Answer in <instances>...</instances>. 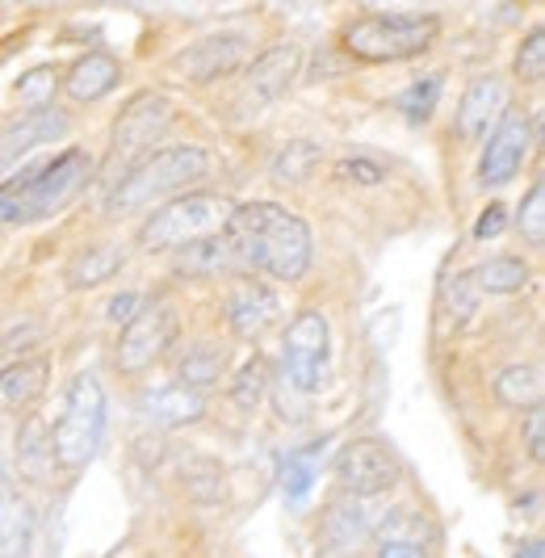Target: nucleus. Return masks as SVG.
<instances>
[{
  "label": "nucleus",
  "mask_w": 545,
  "mask_h": 558,
  "mask_svg": "<svg viewBox=\"0 0 545 558\" xmlns=\"http://www.w3.org/2000/svg\"><path fill=\"white\" fill-rule=\"evenodd\" d=\"M240 269H256L277 281H299L311 269V227L277 202L235 206L222 223Z\"/></svg>",
  "instance_id": "1"
},
{
  "label": "nucleus",
  "mask_w": 545,
  "mask_h": 558,
  "mask_svg": "<svg viewBox=\"0 0 545 558\" xmlns=\"http://www.w3.org/2000/svg\"><path fill=\"white\" fill-rule=\"evenodd\" d=\"M206 168H210L206 147H193V143L147 151L143 160H135V165H131L122 177H118V181H113L106 210L113 215V219H126V215L156 210L160 202L177 197L181 190H190L197 177H206Z\"/></svg>",
  "instance_id": "2"
},
{
  "label": "nucleus",
  "mask_w": 545,
  "mask_h": 558,
  "mask_svg": "<svg viewBox=\"0 0 545 558\" xmlns=\"http://www.w3.org/2000/svg\"><path fill=\"white\" fill-rule=\"evenodd\" d=\"M88 177H93V156L81 147H68L63 156H55L47 165L22 172L17 181L0 185V223L51 219L63 206H72V197L88 185Z\"/></svg>",
  "instance_id": "3"
},
{
  "label": "nucleus",
  "mask_w": 545,
  "mask_h": 558,
  "mask_svg": "<svg viewBox=\"0 0 545 558\" xmlns=\"http://www.w3.org/2000/svg\"><path fill=\"white\" fill-rule=\"evenodd\" d=\"M101 437H106V387L97 374H76L63 399V416L51 428V462L76 475L97 458Z\"/></svg>",
  "instance_id": "4"
},
{
  "label": "nucleus",
  "mask_w": 545,
  "mask_h": 558,
  "mask_svg": "<svg viewBox=\"0 0 545 558\" xmlns=\"http://www.w3.org/2000/svg\"><path fill=\"white\" fill-rule=\"evenodd\" d=\"M440 34L433 13H374L340 29V47L361 63H399L424 56Z\"/></svg>",
  "instance_id": "5"
},
{
  "label": "nucleus",
  "mask_w": 545,
  "mask_h": 558,
  "mask_svg": "<svg viewBox=\"0 0 545 558\" xmlns=\"http://www.w3.org/2000/svg\"><path fill=\"white\" fill-rule=\"evenodd\" d=\"M231 210L235 206L222 194H177L147 215V223L138 227V244L147 252L185 248V244L202 240V235L222 231Z\"/></svg>",
  "instance_id": "6"
},
{
  "label": "nucleus",
  "mask_w": 545,
  "mask_h": 558,
  "mask_svg": "<svg viewBox=\"0 0 545 558\" xmlns=\"http://www.w3.org/2000/svg\"><path fill=\"white\" fill-rule=\"evenodd\" d=\"M331 357V328H327L324 311H299L286 328L281 340V369L299 391H319L324 387V369Z\"/></svg>",
  "instance_id": "7"
},
{
  "label": "nucleus",
  "mask_w": 545,
  "mask_h": 558,
  "mask_svg": "<svg viewBox=\"0 0 545 558\" xmlns=\"http://www.w3.org/2000/svg\"><path fill=\"white\" fill-rule=\"evenodd\" d=\"M177 311L168 303H152V307L135 311L126 324H122V336H118V349H113V362L122 374H143L147 365H156L172 349L177 340Z\"/></svg>",
  "instance_id": "8"
},
{
  "label": "nucleus",
  "mask_w": 545,
  "mask_h": 558,
  "mask_svg": "<svg viewBox=\"0 0 545 558\" xmlns=\"http://www.w3.org/2000/svg\"><path fill=\"white\" fill-rule=\"evenodd\" d=\"M529 147H533V122H529V113L504 106L499 126L491 131L487 147H483V160H479V185H487V190L508 185L520 172V165H524Z\"/></svg>",
  "instance_id": "9"
},
{
  "label": "nucleus",
  "mask_w": 545,
  "mask_h": 558,
  "mask_svg": "<svg viewBox=\"0 0 545 558\" xmlns=\"http://www.w3.org/2000/svg\"><path fill=\"white\" fill-rule=\"evenodd\" d=\"M336 478L353 500H370L399 483V462L382 441H349L336 453Z\"/></svg>",
  "instance_id": "10"
},
{
  "label": "nucleus",
  "mask_w": 545,
  "mask_h": 558,
  "mask_svg": "<svg viewBox=\"0 0 545 558\" xmlns=\"http://www.w3.org/2000/svg\"><path fill=\"white\" fill-rule=\"evenodd\" d=\"M172 101L164 93H138L126 101L122 118L113 122V160H135L172 126Z\"/></svg>",
  "instance_id": "11"
},
{
  "label": "nucleus",
  "mask_w": 545,
  "mask_h": 558,
  "mask_svg": "<svg viewBox=\"0 0 545 558\" xmlns=\"http://www.w3.org/2000/svg\"><path fill=\"white\" fill-rule=\"evenodd\" d=\"M302 68V47L294 43H281V47H269L265 56L252 63L244 81V93H240V110H261L277 101L281 93H290V84L299 81Z\"/></svg>",
  "instance_id": "12"
},
{
  "label": "nucleus",
  "mask_w": 545,
  "mask_h": 558,
  "mask_svg": "<svg viewBox=\"0 0 545 558\" xmlns=\"http://www.w3.org/2000/svg\"><path fill=\"white\" fill-rule=\"evenodd\" d=\"M244 51H247V38H240V34H215V38L193 43L190 51H181L172 68H177L181 76H190V81L210 84V81H218V76H227V72H235Z\"/></svg>",
  "instance_id": "13"
},
{
  "label": "nucleus",
  "mask_w": 545,
  "mask_h": 558,
  "mask_svg": "<svg viewBox=\"0 0 545 558\" xmlns=\"http://www.w3.org/2000/svg\"><path fill=\"white\" fill-rule=\"evenodd\" d=\"M281 315V299L272 294L269 286L261 281H240L231 294H227V324L231 332L244 336V340H256L261 332H269Z\"/></svg>",
  "instance_id": "14"
},
{
  "label": "nucleus",
  "mask_w": 545,
  "mask_h": 558,
  "mask_svg": "<svg viewBox=\"0 0 545 558\" xmlns=\"http://www.w3.org/2000/svg\"><path fill=\"white\" fill-rule=\"evenodd\" d=\"M138 416L156 428H181V424L206 416V399L202 391H190L181 383H164V387H147L138 395Z\"/></svg>",
  "instance_id": "15"
},
{
  "label": "nucleus",
  "mask_w": 545,
  "mask_h": 558,
  "mask_svg": "<svg viewBox=\"0 0 545 558\" xmlns=\"http://www.w3.org/2000/svg\"><path fill=\"white\" fill-rule=\"evenodd\" d=\"M508 106V84L499 76H479L465 88L462 106H458V135L462 140H483L491 131V122Z\"/></svg>",
  "instance_id": "16"
},
{
  "label": "nucleus",
  "mask_w": 545,
  "mask_h": 558,
  "mask_svg": "<svg viewBox=\"0 0 545 558\" xmlns=\"http://www.w3.org/2000/svg\"><path fill=\"white\" fill-rule=\"evenodd\" d=\"M118 81H122V63L113 56H106V51H88V56L76 59L72 72L63 76V93H68L72 101L88 106V101H101L106 93H113Z\"/></svg>",
  "instance_id": "17"
},
{
  "label": "nucleus",
  "mask_w": 545,
  "mask_h": 558,
  "mask_svg": "<svg viewBox=\"0 0 545 558\" xmlns=\"http://www.w3.org/2000/svg\"><path fill=\"white\" fill-rule=\"evenodd\" d=\"M47 374H51V365L43 357H22V362L4 365L0 369V408L4 412L29 408L38 395L47 391Z\"/></svg>",
  "instance_id": "18"
},
{
  "label": "nucleus",
  "mask_w": 545,
  "mask_h": 558,
  "mask_svg": "<svg viewBox=\"0 0 545 558\" xmlns=\"http://www.w3.org/2000/svg\"><path fill=\"white\" fill-rule=\"evenodd\" d=\"M68 131V118L59 110H51V106H43V110H29L22 113V122H13L4 135H0V156H22V151H29V147H38V143H51L59 140Z\"/></svg>",
  "instance_id": "19"
},
{
  "label": "nucleus",
  "mask_w": 545,
  "mask_h": 558,
  "mask_svg": "<svg viewBox=\"0 0 545 558\" xmlns=\"http://www.w3.org/2000/svg\"><path fill=\"white\" fill-rule=\"evenodd\" d=\"M122 260H126V252L118 248V244H93V248H84L68 265V286L72 290H93V286L113 278L122 269Z\"/></svg>",
  "instance_id": "20"
},
{
  "label": "nucleus",
  "mask_w": 545,
  "mask_h": 558,
  "mask_svg": "<svg viewBox=\"0 0 545 558\" xmlns=\"http://www.w3.org/2000/svg\"><path fill=\"white\" fill-rule=\"evenodd\" d=\"M495 399L504 408H517L529 412L542 403V369L537 365H508L499 378H495Z\"/></svg>",
  "instance_id": "21"
},
{
  "label": "nucleus",
  "mask_w": 545,
  "mask_h": 558,
  "mask_svg": "<svg viewBox=\"0 0 545 558\" xmlns=\"http://www.w3.org/2000/svg\"><path fill=\"white\" fill-rule=\"evenodd\" d=\"M470 281L479 290H487V294H517V290H524L533 281V269L520 256H491V260H483L470 274Z\"/></svg>",
  "instance_id": "22"
},
{
  "label": "nucleus",
  "mask_w": 545,
  "mask_h": 558,
  "mask_svg": "<svg viewBox=\"0 0 545 558\" xmlns=\"http://www.w3.org/2000/svg\"><path fill=\"white\" fill-rule=\"evenodd\" d=\"M222 365H227V353L215 349V344H190L177 362V383L190 387V391H206L222 378Z\"/></svg>",
  "instance_id": "23"
},
{
  "label": "nucleus",
  "mask_w": 545,
  "mask_h": 558,
  "mask_svg": "<svg viewBox=\"0 0 545 558\" xmlns=\"http://www.w3.org/2000/svg\"><path fill=\"white\" fill-rule=\"evenodd\" d=\"M361 533H365V512H361V504L356 500L331 504V512H327V521H324L327 550H336V558H344L356 546Z\"/></svg>",
  "instance_id": "24"
},
{
  "label": "nucleus",
  "mask_w": 545,
  "mask_h": 558,
  "mask_svg": "<svg viewBox=\"0 0 545 558\" xmlns=\"http://www.w3.org/2000/svg\"><path fill=\"white\" fill-rule=\"evenodd\" d=\"M181 269L185 274H222V269H240V265H235V252L227 244V235L215 231V235H202V240L185 244Z\"/></svg>",
  "instance_id": "25"
},
{
  "label": "nucleus",
  "mask_w": 545,
  "mask_h": 558,
  "mask_svg": "<svg viewBox=\"0 0 545 558\" xmlns=\"http://www.w3.org/2000/svg\"><path fill=\"white\" fill-rule=\"evenodd\" d=\"M17 466H22V475L29 478H47L51 471V433L43 428V420H26V428L17 433Z\"/></svg>",
  "instance_id": "26"
},
{
  "label": "nucleus",
  "mask_w": 545,
  "mask_h": 558,
  "mask_svg": "<svg viewBox=\"0 0 545 558\" xmlns=\"http://www.w3.org/2000/svg\"><path fill=\"white\" fill-rule=\"evenodd\" d=\"M29 530H34L29 508L13 496H4L0 500V558H26Z\"/></svg>",
  "instance_id": "27"
},
{
  "label": "nucleus",
  "mask_w": 545,
  "mask_h": 558,
  "mask_svg": "<svg viewBox=\"0 0 545 558\" xmlns=\"http://www.w3.org/2000/svg\"><path fill=\"white\" fill-rule=\"evenodd\" d=\"M319 449L324 446H306L290 458H281V492L290 504H302L315 487V462H319Z\"/></svg>",
  "instance_id": "28"
},
{
  "label": "nucleus",
  "mask_w": 545,
  "mask_h": 558,
  "mask_svg": "<svg viewBox=\"0 0 545 558\" xmlns=\"http://www.w3.org/2000/svg\"><path fill=\"white\" fill-rule=\"evenodd\" d=\"M265 391H269V365H265V357H247L235 374V383H231V403L240 412H256Z\"/></svg>",
  "instance_id": "29"
},
{
  "label": "nucleus",
  "mask_w": 545,
  "mask_h": 558,
  "mask_svg": "<svg viewBox=\"0 0 545 558\" xmlns=\"http://www.w3.org/2000/svg\"><path fill=\"white\" fill-rule=\"evenodd\" d=\"M319 165V147L315 143H286L281 151H277V160H272V181H281V185H299L311 177V168Z\"/></svg>",
  "instance_id": "30"
},
{
  "label": "nucleus",
  "mask_w": 545,
  "mask_h": 558,
  "mask_svg": "<svg viewBox=\"0 0 545 558\" xmlns=\"http://www.w3.org/2000/svg\"><path fill=\"white\" fill-rule=\"evenodd\" d=\"M436 97H440V76H420L399 93V110L408 113V122H428L436 110Z\"/></svg>",
  "instance_id": "31"
},
{
  "label": "nucleus",
  "mask_w": 545,
  "mask_h": 558,
  "mask_svg": "<svg viewBox=\"0 0 545 558\" xmlns=\"http://www.w3.org/2000/svg\"><path fill=\"white\" fill-rule=\"evenodd\" d=\"M517 227H520V235H524L533 248H545V185H542V181H537V185L524 194V202H520Z\"/></svg>",
  "instance_id": "32"
},
{
  "label": "nucleus",
  "mask_w": 545,
  "mask_h": 558,
  "mask_svg": "<svg viewBox=\"0 0 545 558\" xmlns=\"http://www.w3.org/2000/svg\"><path fill=\"white\" fill-rule=\"evenodd\" d=\"M185 492H190L193 500H218L227 487H222V471H218L215 462H190L185 466Z\"/></svg>",
  "instance_id": "33"
},
{
  "label": "nucleus",
  "mask_w": 545,
  "mask_h": 558,
  "mask_svg": "<svg viewBox=\"0 0 545 558\" xmlns=\"http://www.w3.org/2000/svg\"><path fill=\"white\" fill-rule=\"evenodd\" d=\"M55 88H59V76H55V68H34L26 72L22 81H17V97H22V106H34V110H43L47 101L55 97Z\"/></svg>",
  "instance_id": "34"
},
{
  "label": "nucleus",
  "mask_w": 545,
  "mask_h": 558,
  "mask_svg": "<svg viewBox=\"0 0 545 558\" xmlns=\"http://www.w3.org/2000/svg\"><path fill=\"white\" fill-rule=\"evenodd\" d=\"M517 76L524 84L545 81V29H533V34L524 38V47L517 51Z\"/></svg>",
  "instance_id": "35"
},
{
  "label": "nucleus",
  "mask_w": 545,
  "mask_h": 558,
  "mask_svg": "<svg viewBox=\"0 0 545 558\" xmlns=\"http://www.w3.org/2000/svg\"><path fill=\"white\" fill-rule=\"evenodd\" d=\"M331 177L336 181H344V185H382L386 181V168L374 165V160H340V165L331 168Z\"/></svg>",
  "instance_id": "36"
},
{
  "label": "nucleus",
  "mask_w": 545,
  "mask_h": 558,
  "mask_svg": "<svg viewBox=\"0 0 545 558\" xmlns=\"http://www.w3.org/2000/svg\"><path fill=\"white\" fill-rule=\"evenodd\" d=\"M445 299H449V307L458 311V319L474 315V281H470V274H458V278L445 281Z\"/></svg>",
  "instance_id": "37"
},
{
  "label": "nucleus",
  "mask_w": 545,
  "mask_h": 558,
  "mask_svg": "<svg viewBox=\"0 0 545 558\" xmlns=\"http://www.w3.org/2000/svg\"><path fill=\"white\" fill-rule=\"evenodd\" d=\"M524 446H529V458H533V462H542L545 458V412H542V403H537V408H529V420H524Z\"/></svg>",
  "instance_id": "38"
},
{
  "label": "nucleus",
  "mask_w": 545,
  "mask_h": 558,
  "mask_svg": "<svg viewBox=\"0 0 545 558\" xmlns=\"http://www.w3.org/2000/svg\"><path fill=\"white\" fill-rule=\"evenodd\" d=\"M504 227H508V206L491 202L487 210L479 215V223H474V240H495V235H499Z\"/></svg>",
  "instance_id": "39"
},
{
  "label": "nucleus",
  "mask_w": 545,
  "mask_h": 558,
  "mask_svg": "<svg viewBox=\"0 0 545 558\" xmlns=\"http://www.w3.org/2000/svg\"><path fill=\"white\" fill-rule=\"evenodd\" d=\"M135 311H138V299H135V294H118V299L109 303V319H113V324H126V319H131Z\"/></svg>",
  "instance_id": "40"
},
{
  "label": "nucleus",
  "mask_w": 545,
  "mask_h": 558,
  "mask_svg": "<svg viewBox=\"0 0 545 558\" xmlns=\"http://www.w3.org/2000/svg\"><path fill=\"white\" fill-rule=\"evenodd\" d=\"M378 558H424V550L415 542H386L378 550Z\"/></svg>",
  "instance_id": "41"
},
{
  "label": "nucleus",
  "mask_w": 545,
  "mask_h": 558,
  "mask_svg": "<svg viewBox=\"0 0 545 558\" xmlns=\"http://www.w3.org/2000/svg\"><path fill=\"white\" fill-rule=\"evenodd\" d=\"M517 558H545V546L537 542V537H533V542H520Z\"/></svg>",
  "instance_id": "42"
}]
</instances>
